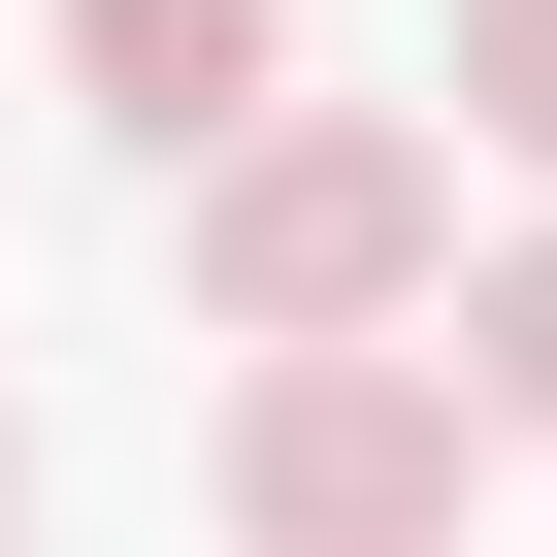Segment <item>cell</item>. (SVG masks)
I'll list each match as a JSON object with an SVG mask.
<instances>
[{
	"instance_id": "4",
	"label": "cell",
	"mask_w": 557,
	"mask_h": 557,
	"mask_svg": "<svg viewBox=\"0 0 557 557\" xmlns=\"http://www.w3.org/2000/svg\"><path fill=\"white\" fill-rule=\"evenodd\" d=\"M459 361H492V426H557V230H492V262H459Z\"/></svg>"
},
{
	"instance_id": "1",
	"label": "cell",
	"mask_w": 557,
	"mask_h": 557,
	"mask_svg": "<svg viewBox=\"0 0 557 557\" xmlns=\"http://www.w3.org/2000/svg\"><path fill=\"white\" fill-rule=\"evenodd\" d=\"M197 197V329L262 361V329H426L459 296V132H394V99H262L230 164H164Z\"/></svg>"
},
{
	"instance_id": "5",
	"label": "cell",
	"mask_w": 557,
	"mask_h": 557,
	"mask_svg": "<svg viewBox=\"0 0 557 557\" xmlns=\"http://www.w3.org/2000/svg\"><path fill=\"white\" fill-rule=\"evenodd\" d=\"M459 132H492V164L557 197V0H459Z\"/></svg>"
},
{
	"instance_id": "3",
	"label": "cell",
	"mask_w": 557,
	"mask_h": 557,
	"mask_svg": "<svg viewBox=\"0 0 557 557\" xmlns=\"http://www.w3.org/2000/svg\"><path fill=\"white\" fill-rule=\"evenodd\" d=\"M66 99H99L132 164H230L262 99H296V0H66Z\"/></svg>"
},
{
	"instance_id": "6",
	"label": "cell",
	"mask_w": 557,
	"mask_h": 557,
	"mask_svg": "<svg viewBox=\"0 0 557 557\" xmlns=\"http://www.w3.org/2000/svg\"><path fill=\"white\" fill-rule=\"evenodd\" d=\"M0 524H34V426H0Z\"/></svg>"
},
{
	"instance_id": "2",
	"label": "cell",
	"mask_w": 557,
	"mask_h": 557,
	"mask_svg": "<svg viewBox=\"0 0 557 557\" xmlns=\"http://www.w3.org/2000/svg\"><path fill=\"white\" fill-rule=\"evenodd\" d=\"M459 492H492V361H394V329L230 361V524L262 557H459Z\"/></svg>"
}]
</instances>
